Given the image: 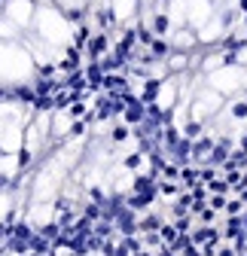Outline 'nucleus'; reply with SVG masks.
<instances>
[{"label": "nucleus", "mask_w": 247, "mask_h": 256, "mask_svg": "<svg viewBox=\"0 0 247 256\" xmlns=\"http://www.w3.org/2000/svg\"><path fill=\"white\" fill-rule=\"evenodd\" d=\"M214 144H217L214 138H196L192 140V158L196 162H208V156L214 152Z\"/></svg>", "instance_id": "1"}, {"label": "nucleus", "mask_w": 247, "mask_h": 256, "mask_svg": "<svg viewBox=\"0 0 247 256\" xmlns=\"http://www.w3.org/2000/svg\"><path fill=\"white\" fill-rule=\"evenodd\" d=\"M220 244V232L214 229V226H202V229H196L192 232V244Z\"/></svg>", "instance_id": "2"}, {"label": "nucleus", "mask_w": 247, "mask_h": 256, "mask_svg": "<svg viewBox=\"0 0 247 256\" xmlns=\"http://www.w3.org/2000/svg\"><path fill=\"white\" fill-rule=\"evenodd\" d=\"M204 186H208L210 196H229V192H232V186H229L226 177H214V180H208Z\"/></svg>", "instance_id": "3"}, {"label": "nucleus", "mask_w": 247, "mask_h": 256, "mask_svg": "<svg viewBox=\"0 0 247 256\" xmlns=\"http://www.w3.org/2000/svg\"><path fill=\"white\" fill-rule=\"evenodd\" d=\"M107 46H110V43H107V37H104V34L92 37V40H88V58H101V55L107 52Z\"/></svg>", "instance_id": "4"}, {"label": "nucleus", "mask_w": 247, "mask_h": 256, "mask_svg": "<svg viewBox=\"0 0 247 256\" xmlns=\"http://www.w3.org/2000/svg\"><path fill=\"white\" fill-rule=\"evenodd\" d=\"M168 30H171V18H168L165 12H156V16H152V34H156V37H165Z\"/></svg>", "instance_id": "5"}, {"label": "nucleus", "mask_w": 247, "mask_h": 256, "mask_svg": "<svg viewBox=\"0 0 247 256\" xmlns=\"http://www.w3.org/2000/svg\"><path fill=\"white\" fill-rule=\"evenodd\" d=\"M229 116H232L235 122H247V98L232 101V104H229Z\"/></svg>", "instance_id": "6"}, {"label": "nucleus", "mask_w": 247, "mask_h": 256, "mask_svg": "<svg viewBox=\"0 0 247 256\" xmlns=\"http://www.w3.org/2000/svg\"><path fill=\"white\" fill-rule=\"evenodd\" d=\"M150 49H152V55H156V58H168V55L174 52V43H168L165 37H156Z\"/></svg>", "instance_id": "7"}, {"label": "nucleus", "mask_w": 247, "mask_h": 256, "mask_svg": "<svg viewBox=\"0 0 247 256\" xmlns=\"http://www.w3.org/2000/svg\"><path fill=\"white\" fill-rule=\"evenodd\" d=\"M183 134H186L190 140H196V138H202V119H190L186 125H183Z\"/></svg>", "instance_id": "8"}, {"label": "nucleus", "mask_w": 247, "mask_h": 256, "mask_svg": "<svg viewBox=\"0 0 247 256\" xmlns=\"http://www.w3.org/2000/svg\"><path fill=\"white\" fill-rule=\"evenodd\" d=\"M244 210H247V204H244L241 198H229V202H226V214H229V216H241Z\"/></svg>", "instance_id": "9"}, {"label": "nucleus", "mask_w": 247, "mask_h": 256, "mask_svg": "<svg viewBox=\"0 0 247 256\" xmlns=\"http://www.w3.org/2000/svg\"><path fill=\"white\" fill-rule=\"evenodd\" d=\"M180 180H183V186H196L202 177H198V171H196V168H183V171H180Z\"/></svg>", "instance_id": "10"}, {"label": "nucleus", "mask_w": 247, "mask_h": 256, "mask_svg": "<svg viewBox=\"0 0 247 256\" xmlns=\"http://www.w3.org/2000/svg\"><path fill=\"white\" fill-rule=\"evenodd\" d=\"M138 40H140V46H152V40H156L152 28H138Z\"/></svg>", "instance_id": "11"}, {"label": "nucleus", "mask_w": 247, "mask_h": 256, "mask_svg": "<svg viewBox=\"0 0 247 256\" xmlns=\"http://www.w3.org/2000/svg\"><path fill=\"white\" fill-rule=\"evenodd\" d=\"M226 202H229L226 196H210V198H208V204H210L214 210H226Z\"/></svg>", "instance_id": "12"}, {"label": "nucleus", "mask_w": 247, "mask_h": 256, "mask_svg": "<svg viewBox=\"0 0 247 256\" xmlns=\"http://www.w3.org/2000/svg\"><path fill=\"white\" fill-rule=\"evenodd\" d=\"M177 189H180V186H177V183H171V180H162V183H159V192H162V196H174Z\"/></svg>", "instance_id": "13"}, {"label": "nucleus", "mask_w": 247, "mask_h": 256, "mask_svg": "<svg viewBox=\"0 0 247 256\" xmlns=\"http://www.w3.org/2000/svg\"><path fill=\"white\" fill-rule=\"evenodd\" d=\"M126 138H128V128H126V125H116V128H113V140H116V144H122Z\"/></svg>", "instance_id": "14"}, {"label": "nucleus", "mask_w": 247, "mask_h": 256, "mask_svg": "<svg viewBox=\"0 0 247 256\" xmlns=\"http://www.w3.org/2000/svg\"><path fill=\"white\" fill-rule=\"evenodd\" d=\"M86 40H88V28H80V30H76V46H82Z\"/></svg>", "instance_id": "15"}, {"label": "nucleus", "mask_w": 247, "mask_h": 256, "mask_svg": "<svg viewBox=\"0 0 247 256\" xmlns=\"http://www.w3.org/2000/svg\"><path fill=\"white\" fill-rule=\"evenodd\" d=\"M217 256H238L235 247H217Z\"/></svg>", "instance_id": "16"}, {"label": "nucleus", "mask_w": 247, "mask_h": 256, "mask_svg": "<svg viewBox=\"0 0 247 256\" xmlns=\"http://www.w3.org/2000/svg\"><path fill=\"white\" fill-rule=\"evenodd\" d=\"M138 162H140V156H128L126 158V168H138Z\"/></svg>", "instance_id": "17"}, {"label": "nucleus", "mask_w": 247, "mask_h": 256, "mask_svg": "<svg viewBox=\"0 0 247 256\" xmlns=\"http://www.w3.org/2000/svg\"><path fill=\"white\" fill-rule=\"evenodd\" d=\"M70 113H74V116H82V113H86V107H82V104H74V107H70Z\"/></svg>", "instance_id": "18"}, {"label": "nucleus", "mask_w": 247, "mask_h": 256, "mask_svg": "<svg viewBox=\"0 0 247 256\" xmlns=\"http://www.w3.org/2000/svg\"><path fill=\"white\" fill-rule=\"evenodd\" d=\"M52 70H55L52 64H43V68H40V74H43V76H52Z\"/></svg>", "instance_id": "19"}, {"label": "nucleus", "mask_w": 247, "mask_h": 256, "mask_svg": "<svg viewBox=\"0 0 247 256\" xmlns=\"http://www.w3.org/2000/svg\"><path fill=\"white\" fill-rule=\"evenodd\" d=\"M238 146H241V150L247 152V134H241V138H238Z\"/></svg>", "instance_id": "20"}, {"label": "nucleus", "mask_w": 247, "mask_h": 256, "mask_svg": "<svg viewBox=\"0 0 247 256\" xmlns=\"http://www.w3.org/2000/svg\"><path fill=\"white\" fill-rule=\"evenodd\" d=\"M159 4H168V0H159Z\"/></svg>", "instance_id": "21"}, {"label": "nucleus", "mask_w": 247, "mask_h": 256, "mask_svg": "<svg viewBox=\"0 0 247 256\" xmlns=\"http://www.w3.org/2000/svg\"><path fill=\"white\" fill-rule=\"evenodd\" d=\"M244 37H247V34H244Z\"/></svg>", "instance_id": "22"}]
</instances>
